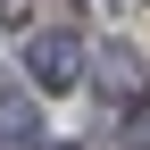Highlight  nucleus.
<instances>
[{"label": "nucleus", "mask_w": 150, "mask_h": 150, "mask_svg": "<svg viewBox=\"0 0 150 150\" xmlns=\"http://www.w3.org/2000/svg\"><path fill=\"white\" fill-rule=\"evenodd\" d=\"M83 59H92V50H83V33H75V25H50V33H33V42H25V67H33V83H42V92L83 83Z\"/></svg>", "instance_id": "obj_1"}, {"label": "nucleus", "mask_w": 150, "mask_h": 150, "mask_svg": "<svg viewBox=\"0 0 150 150\" xmlns=\"http://www.w3.org/2000/svg\"><path fill=\"white\" fill-rule=\"evenodd\" d=\"M0 150H42V108L25 92H0Z\"/></svg>", "instance_id": "obj_2"}, {"label": "nucleus", "mask_w": 150, "mask_h": 150, "mask_svg": "<svg viewBox=\"0 0 150 150\" xmlns=\"http://www.w3.org/2000/svg\"><path fill=\"white\" fill-rule=\"evenodd\" d=\"M25 8L33 0H0V25H25Z\"/></svg>", "instance_id": "obj_3"}]
</instances>
